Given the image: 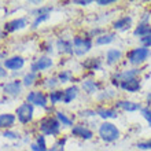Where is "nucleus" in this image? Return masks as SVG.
I'll return each instance as SVG.
<instances>
[{"mask_svg": "<svg viewBox=\"0 0 151 151\" xmlns=\"http://www.w3.org/2000/svg\"><path fill=\"white\" fill-rule=\"evenodd\" d=\"M98 135L103 142L106 143H113V142H117V140L121 137V132L117 128V125H114L113 122H109V121H103V122L99 125V129H98Z\"/></svg>", "mask_w": 151, "mask_h": 151, "instance_id": "1", "label": "nucleus"}, {"mask_svg": "<svg viewBox=\"0 0 151 151\" xmlns=\"http://www.w3.org/2000/svg\"><path fill=\"white\" fill-rule=\"evenodd\" d=\"M151 56V50L150 48H146L143 45L140 47H135L132 48L131 51L127 54V59L128 62L133 66H140L143 65L144 62H147Z\"/></svg>", "mask_w": 151, "mask_h": 151, "instance_id": "2", "label": "nucleus"}, {"mask_svg": "<svg viewBox=\"0 0 151 151\" xmlns=\"http://www.w3.org/2000/svg\"><path fill=\"white\" fill-rule=\"evenodd\" d=\"M39 125L44 136H58L60 133V122L56 119V117H44Z\"/></svg>", "mask_w": 151, "mask_h": 151, "instance_id": "3", "label": "nucleus"}, {"mask_svg": "<svg viewBox=\"0 0 151 151\" xmlns=\"http://www.w3.org/2000/svg\"><path fill=\"white\" fill-rule=\"evenodd\" d=\"M93 45V40L91 37H83V36H76L73 37V50L74 54L78 56L85 55L87 52H89L92 50Z\"/></svg>", "mask_w": 151, "mask_h": 151, "instance_id": "4", "label": "nucleus"}, {"mask_svg": "<svg viewBox=\"0 0 151 151\" xmlns=\"http://www.w3.org/2000/svg\"><path fill=\"white\" fill-rule=\"evenodd\" d=\"M33 115H35V106H32L28 102L19 104L15 110V117L22 125H26L30 122L33 119Z\"/></svg>", "mask_w": 151, "mask_h": 151, "instance_id": "5", "label": "nucleus"}, {"mask_svg": "<svg viewBox=\"0 0 151 151\" xmlns=\"http://www.w3.org/2000/svg\"><path fill=\"white\" fill-rule=\"evenodd\" d=\"M142 73L139 68H133V69H127V70H122V72H118L113 76L111 83L113 85L119 88V83L124 81V80H129V78H136L137 76Z\"/></svg>", "mask_w": 151, "mask_h": 151, "instance_id": "6", "label": "nucleus"}, {"mask_svg": "<svg viewBox=\"0 0 151 151\" xmlns=\"http://www.w3.org/2000/svg\"><path fill=\"white\" fill-rule=\"evenodd\" d=\"M26 102L30 103L32 106H39V107H43V109H47V104H48L47 96L40 91L29 92L26 95Z\"/></svg>", "mask_w": 151, "mask_h": 151, "instance_id": "7", "label": "nucleus"}, {"mask_svg": "<svg viewBox=\"0 0 151 151\" xmlns=\"http://www.w3.org/2000/svg\"><path fill=\"white\" fill-rule=\"evenodd\" d=\"M119 88L125 92H131V93H135V92L140 91L142 88V80L139 77L136 78H129V80H124L119 83Z\"/></svg>", "mask_w": 151, "mask_h": 151, "instance_id": "8", "label": "nucleus"}, {"mask_svg": "<svg viewBox=\"0 0 151 151\" xmlns=\"http://www.w3.org/2000/svg\"><path fill=\"white\" fill-rule=\"evenodd\" d=\"M72 135L74 137H78V139L83 140H91L93 137V132L83 124H78V125H74L72 128Z\"/></svg>", "mask_w": 151, "mask_h": 151, "instance_id": "9", "label": "nucleus"}, {"mask_svg": "<svg viewBox=\"0 0 151 151\" xmlns=\"http://www.w3.org/2000/svg\"><path fill=\"white\" fill-rule=\"evenodd\" d=\"M4 68L7 70H12V72H17V70H21V69L25 66V59L19 55L11 56V58H7L4 59Z\"/></svg>", "mask_w": 151, "mask_h": 151, "instance_id": "10", "label": "nucleus"}, {"mask_svg": "<svg viewBox=\"0 0 151 151\" xmlns=\"http://www.w3.org/2000/svg\"><path fill=\"white\" fill-rule=\"evenodd\" d=\"M51 66H52V59L50 56H40L32 63L30 70L33 73H39V72H43V70H47Z\"/></svg>", "mask_w": 151, "mask_h": 151, "instance_id": "11", "label": "nucleus"}, {"mask_svg": "<svg viewBox=\"0 0 151 151\" xmlns=\"http://www.w3.org/2000/svg\"><path fill=\"white\" fill-rule=\"evenodd\" d=\"M21 91H22V81H19V80L8 81L3 85V92L8 96H18Z\"/></svg>", "mask_w": 151, "mask_h": 151, "instance_id": "12", "label": "nucleus"}, {"mask_svg": "<svg viewBox=\"0 0 151 151\" xmlns=\"http://www.w3.org/2000/svg\"><path fill=\"white\" fill-rule=\"evenodd\" d=\"M115 107L121 109V110L128 111V113H135V111L142 110V104L136 103V102H132V100H117L115 102Z\"/></svg>", "mask_w": 151, "mask_h": 151, "instance_id": "13", "label": "nucleus"}, {"mask_svg": "<svg viewBox=\"0 0 151 151\" xmlns=\"http://www.w3.org/2000/svg\"><path fill=\"white\" fill-rule=\"evenodd\" d=\"M26 26V19L25 18H15L12 21H8L4 25V32L6 33H14L17 30H21Z\"/></svg>", "mask_w": 151, "mask_h": 151, "instance_id": "14", "label": "nucleus"}, {"mask_svg": "<svg viewBox=\"0 0 151 151\" xmlns=\"http://www.w3.org/2000/svg\"><path fill=\"white\" fill-rule=\"evenodd\" d=\"M132 26V17L125 15L118 18L117 21L113 22V29L117 30V32H124V30H128V29Z\"/></svg>", "mask_w": 151, "mask_h": 151, "instance_id": "15", "label": "nucleus"}, {"mask_svg": "<svg viewBox=\"0 0 151 151\" xmlns=\"http://www.w3.org/2000/svg\"><path fill=\"white\" fill-rule=\"evenodd\" d=\"M122 58V51L119 48H110L107 52H106V63L107 65H115L118 63Z\"/></svg>", "mask_w": 151, "mask_h": 151, "instance_id": "16", "label": "nucleus"}, {"mask_svg": "<svg viewBox=\"0 0 151 151\" xmlns=\"http://www.w3.org/2000/svg\"><path fill=\"white\" fill-rule=\"evenodd\" d=\"M81 87H83L84 92H87L88 95H92V93H96V92L100 89V84H99V81H96V80L87 78L83 81Z\"/></svg>", "mask_w": 151, "mask_h": 151, "instance_id": "17", "label": "nucleus"}, {"mask_svg": "<svg viewBox=\"0 0 151 151\" xmlns=\"http://www.w3.org/2000/svg\"><path fill=\"white\" fill-rule=\"evenodd\" d=\"M56 47L62 54H68V55H72L74 54V50H73V40H66V39H58L56 41Z\"/></svg>", "mask_w": 151, "mask_h": 151, "instance_id": "18", "label": "nucleus"}, {"mask_svg": "<svg viewBox=\"0 0 151 151\" xmlns=\"http://www.w3.org/2000/svg\"><path fill=\"white\" fill-rule=\"evenodd\" d=\"M17 117L11 113H3L0 114V129H4L7 131L8 128H11L14 124H15Z\"/></svg>", "mask_w": 151, "mask_h": 151, "instance_id": "19", "label": "nucleus"}, {"mask_svg": "<svg viewBox=\"0 0 151 151\" xmlns=\"http://www.w3.org/2000/svg\"><path fill=\"white\" fill-rule=\"evenodd\" d=\"M96 115L100 117L104 121H109V119H115L118 118V111L115 109H104V107H100L96 110Z\"/></svg>", "mask_w": 151, "mask_h": 151, "instance_id": "20", "label": "nucleus"}, {"mask_svg": "<svg viewBox=\"0 0 151 151\" xmlns=\"http://www.w3.org/2000/svg\"><path fill=\"white\" fill-rule=\"evenodd\" d=\"M151 33V24H144V22H139V25L133 30V36L135 37H146Z\"/></svg>", "mask_w": 151, "mask_h": 151, "instance_id": "21", "label": "nucleus"}, {"mask_svg": "<svg viewBox=\"0 0 151 151\" xmlns=\"http://www.w3.org/2000/svg\"><path fill=\"white\" fill-rule=\"evenodd\" d=\"M77 95H78V87L77 85H72V87L66 88L63 91V103L69 104L77 98Z\"/></svg>", "mask_w": 151, "mask_h": 151, "instance_id": "22", "label": "nucleus"}, {"mask_svg": "<svg viewBox=\"0 0 151 151\" xmlns=\"http://www.w3.org/2000/svg\"><path fill=\"white\" fill-rule=\"evenodd\" d=\"M30 150L32 151H48L47 143H45V136L39 135L36 137V140L30 144Z\"/></svg>", "mask_w": 151, "mask_h": 151, "instance_id": "23", "label": "nucleus"}, {"mask_svg": "<svg viewBox=\"0 0 151 151\" xmlns=\"http://www.w3.org/2000/svg\"><path fill=\"white\" fill-rule=\"evenodd\" d=\"M114 40H115V33H103L102 36L95 39V44L96 45H109Z\"/></svg>", "mask_w": 151, "mask_h": 151, "instance_id": "24", "label": "nucleus"}, {"mask_svg": "<svg viewBox=\"0 0 151 151\" xmlns=\"http://www.w3.org/2000/svg\"><path fill=\"white\" fill-rule=\"evenodd\" d=\"M83 66L88 70H99L102 68V60L99 58H88L83 62Z\"/></svg>", "mask_w": 151, "mask_h": 151, "instance_id": "25", "label": "nucleus"}, {"mask_svg": "<svg viewBox=\"0 0 151 151\" xmlns=\"http://www.w3.org/2000/svg\"><path fill=\"white\" fill-rule=\"evenodd\" d=\"M50 102L51 104H58L60 102H63V91H59V89H54V91L50 92Z\"/></svg>", "mask_w": 151, "mask_h": 151, "instance_id": "26", "label": "nucleus"}, {"mask_svg": "<svg viewBox=\"0 0 151 151\" xmlns=\"http://www.w3.org/2000/svg\"><path fill=\"white\" fill-rule=\"evenodd\" d=\"M56 119H58L60 122V125H63V127H72V128L74 127V125H73V118H69L63 111H56Z\"/></svg>", "mask_w": 151, "mask_h": 151, "instance_id": "27", "label": "nucleus"}, {"mask_svg": "<svg viewBox=\"0 0 151 151\" xmlns=\"http://www.w3.org/2000/svg\"><path fill=\"white\" fill-rule=\"evenodd\" d=\"M36 80H37V73L30 72V73L24 76V78H22V85H24V87H32Z\"/></svg>", "mask_w": 151, "mask_h": 151, "instance_id": "28", "label": "nucleus"}, {"mask_svg": "<svg viewBox=\"0 0 151 151\" xmlns=\"http://www.w3.org/2000/svg\"><path fill=\"white\" fill-rule=\"evenodd\" d=\"M66 142H68L66 137H59L55 143L52 144V147L48 151H65V144H66Z\"/></svg>", "mask_w": 151, "mask_h": 151, "instance_id": "29", "label": "nucleus"}, {"mask_svg": "<svg viewBox=\"0 0 151 151\" xmlns=\"http://www.w3.org/2000/svg\"><path fill=\"white\" fill-rule=\"evenodd\" d=\"M73 78V73L70 70H62L58 76V80H59V83H69V81H72Z\"/></svg>", "mask_w": 151, "mask_h": 151, "instance_id": "30", "label": "nucleus"}, {"mask_svg": "<svg viewBox=\"0 0 151 151\" xmlns=\"http://www.w3.org/2000/svg\"><path fill=\"white\" fill-rule=\"evenodd\" d=\"M58 84H59V80L55 78V77H51V78H45V81H44V85H45V88L51 89V91H54V88L58 87Z\"/></svg>", "mask_w": 151, "mask_h": 151, "instance_id": "31", "label": "nucleus"}, {"mask_svg": "<svg viewBox=\"0 0 151 151\" xmlns=\"http://www.w3.org/2000/svg\"><path fill=\"white\" fill-rule=\"evenodd\" d=\"M140 113H142V115H143V118L147 121V124L151 127V109L150 107H142Z\"/></svg>", "mask_w": 151, "mask_h": 151, "instance_id": "32", "label": "nucleus"}, {"mask_svg": "<svg viewBox=\"0 0 151 151\" xmlns=\"http://www.w3.org/2000/svg\"><path fill=\"white\" fill-rule=\"evenodd\" d=\"M3 136L6 139H10V140H17L19 139V133H17V132H12V131H4L3 132Z\"/></svg>", "mask_w": 151, "mask_h": 151, "instance_id": "33", "label": "nucleus"}, {"mask_svg": "<svg viewBox=\"0 0 151 151\" xmlns=\"http://www.w3.org/2000/svg\"><path fill=\"white\" fill-rule=\"evenodd\" d=\"M136 147L139 150H151V140H144V142H139L136 144Z\"/></svg>", "mask_w": 151, "mask_h": 151, "instance_id": "34", "label": "nucleus"}, {"mask_svg": "<svg viewBox=\"0 0 151 151\" xmlns=\"http://www.w3.org/2000/svg\"><path fill=\"white\" fill-rule=\"evenodd\" d=\"M50 18V15H40V17H36V19L33 21V28L36 29L40 24H43L44 21H47Z\"/></svg>", "mask_w": 151, "mask_h": 151, "instance_id": "35", "label": "nucleus"}, {"mask_svg": "<svg viewBox=\"0 0 151 151\" xmlns=\"http://www.w3.org/2000/svg\"><path fill=\"white\" fill-rule=\"evenodd\" d=\"M140 43H142L143 47L151 48V33L148 35V36H146V37H142V39H140Z\"/></svg>", "mask_w": 151, "mask_h": 151, "instance_id": "36", "label": "nucleus"}, {"mask_svg": "<svg viewBox=\"0 0 151 151\" xmlns=\"http://www.w3.org/2000/svg\"><path fill=\"white\" fill-rule=\"evenodd\" d=\"M109 91H104L103 93H100L99 96H98V99L99 100H103V99H106V100H109V99H111V98H114V92H111V93H107Z\"/></svg>", "mask_w": 151, "mask_h": 151, "instance_id": "37", "label": "nucleus"}, {"mask_svg": "<svg viewBox=\"0 0 151 151\" xmlns=\"http://www.w3.org/2000/svg\"><path fill=\"white\" fill-rule=\"evenodd\" d=\"M114 3H117L115 0H98V1H96V4L100 6V7H107V6L114 4Z\"/></svg>", "mask_w": 151, "mask_h": 151, "instance_id": "38", "label": "nucleus"}, {"mask_svg": "<svg viewBox=\"0 0 151 151\" xmlns=\"http://www.w3.org/2000/svg\"><path fill=\"white\" fill-rule=\"evenodd\" d=\"M96 110H84L81 111V117H95Z\"/></svg>", "mask_w": 151, "mask_h": 151, "instance_id": "39", "label": "nucleus"}, {"mask_svg": "<svg viewBox=\"0 0 151 151\" xmlns=\"http://www.w3.org/2000/svg\"><path fill=\"white\" fill-rule=\"evenodd\" d=\"M73 4H77V6H89V4H92V0H76V1H73Z\"/></svg>", "mask_w": 151, "mask_h": 151, "instance_id": "40", "label": "nucleus"}, {"mask_svg": "<svg viewBox=\"0 0 151 151\" xmlns=\"http://www.w3.org/2000/svg\"><path fill=\"white\" fill-rule=\"evenodd\" d=\"M6 76H7V72L4 70V68L0 66V78H3V77H6Z\"/></svg>", "mask_w": 151, "mask_h": 151, "instance_id": "41", "label": "nucleus"}, {"mask_svg": "<svg viewBox=\"0 0 151 151\" xmlns=\"http://www.w3.org/2000/svg\"><path fill=\"white\" fill-rule=\"evenodd\" d=\"M1 58H3V54H0V59H1Z\"/></svg>", "mask_w": 151, "mask_h": 151, "instance_id": "42", "label": "nucleus"}]
</instances>
